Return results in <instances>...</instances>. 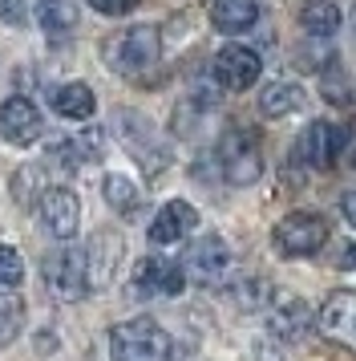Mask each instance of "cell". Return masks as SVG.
<instances>
[{
    "label": "cell",
    "instance_id": "cell-1",
    "mask_svg": "<svg viewBox=\"0 0 356 361\" xmlns=\"http://www.w3.org/2000/svg\"><path fill=\"white\" fill-rule=\"evenodd\" d=\"M162 57V37L154 25H134L122 29L106 41V66L122 78H142L146 69H154Z\"/></svg>",
    "mask_w": 356,
    "mask_h": 361
},
{
    "label": "cell",
    "instance_id": "cell-2",
    "mask_svg": "<svg viewBox=\"0 0 356 361\" xmlns=\"http://www.w3.org/2000/svg\"><path fill=\"white\" fill-rule=\"evenodd\" d=\"M110 353L113 361H166L170 357V333L150 317L122 321L110 333Z\"/></svg>",
    "mask_w": 356,
    "mask_h": 361
},
{
    "label": "cell",
    "instance_id": "cell-3",
    "mask_svg": "<svg viewBox=\"0 0 356 361\" xmlns=\"http://www.w3.org/2000/svg\"><path fill=\"white\" fill-rule=\"evenodd\" d=\"M219 166H223L227 183L235 187H251L263 175V147L251 126H227L219 138Z\"/></svg>",
    "mask_w": 356,
    "mask_h": 361
},
{
    "label": "cell",
    "instance_id": "cell-4",
    "mask_svg": "<svg viewBox=\"0 0 356 361\" xmlns=\"http://www.w3.org/2000/svg\"><path fill=\"white\" fill-rule=\"evenodd\" d=\"M41 276H45V288L57 300H81L89 293V264H85V252L77 247H53L45 260H41Z\"/></svg>",
    "mask_w": 356,
    "mask_h": 361
},
{
    "label": "cell",
    "instance_id": "cell-5",
    "mask_svg": "<svg viewBox=\"0 0 356 361\" xmlns=\"http://www.w3.org/2000/svg\"><path fill=\"white\" fill-rule=\"evenodd\" d=\"M328 244V224L316 212H291L275 224V247L284 256H316Z\"/></svg>",
    "mask_w": 356,
    "mask_h": 361
},
{
    "label": "cell",
    "instance_id": "cell-6",
    "mask_svg": "<svg viewBox=\"0 0 356 361\" xmlns=\"http://www.w3.org/2000/svg\"><path fill=\"white\" fill-rule=\"evenodd\" d=\"M316 329H320L324 341L344 345L356 353V293L344 288V293H332L324 300L320 317H316Z\"/></svg>",
    "mask_w": 356,
    "mask_h": 361
},
{
    "label": "cell",
    "instance_id": "cell-7",
    "mask_svg": "<svg viewBox=\"0 0 356 361\" xmlns=\"http://www.w3.org/2000/svg\"><path fill=\"white\" fill-rule=\"evenodd\" d=\"M227 268H231V252H227V244L219 240V235H198L191 244V252H186V264H182V272L191 280H198V284H223Z\"/></svg>",
    "mask_w": 356,
    "mask_h": 361
},
{
    "label": "cell",
    "instance_id": "cell-8",
    "mask_svg": "<svg viewBox=\"0 0 356 361\" xmlns=\"http://www.w3.org/2000/svg\"><path fill=\"white\" fill-rule=\"evenodd\" d=\"M186 288V272L178 260H166V256H146L138 268H134V293L138 296H178Z\"/></svg>",
    "mask_w": 356,
    "mask_h": 361
},
{
    "label": "cell",
    "instance_id": "cell-9",
    "mask_svg": "<svg viewBox=\"0 0 356 361\" xmlns=\"http://www.w3.org/2000/svg\"><path fill=\"white\" fill-rule=\"evenodd\" d=\"M37 212H41V224H45L57 240H73L81 224V203L69 187H45L41 199H37Z\"/></svg>",
    "mask_w": 356,
    "mask_h": 361
},
{
    "label": "cell",
    "instance_id": "cell-10",
    "mask_svg": "<svg viewBox=\"0 0 356 361\" xmlns=\"http://www.w3.org/2000/svg\"><path fill=\"white\" fill-rule=\"evenodd\" d=\"M45 130V118L29 98H8L0 102V138L8 147H32Z\"/></svg>",
    "mask_w": 356,
    "mask_h": 361
},
{
    "label": "cell",
    "instance_id": "cell-11",
    "mask_svg": "<svg viewBox=\"0 0 356 361\" xmlns=\"http://www.w3.org/2000/svg\"><path fill=\"white\" fill-rule=\"evenodd\" d=\"M215 82L231 90V94H239V90H251L259 82V57L255 49H247V45H227V49L215 53Z\"/></svg>",
    "mask_w": 356,
    "mask_h": 361
},
{
    "label": "cell",
    "instance_id": "cell-12",
    "mask_svg": "<svg viewBox=\"0 0 356 361\" xmlns=\"http://www.w3.org/2000/svg\"><path fill=\"white\" fill-rule=\"evenodd\" d=\"M340 150H344V130L332 126V122H312L295 142V154L316 171H328L340 159Z\"/></svg>",
    "mask_w": 356,
    "mask_h": 361
},
{
    "label": "cell",
    "instance_id": "cell-13",
    "mask_svg": "<svg viewBox=\"0 0 356 361\" xmlns=\"http://www.w3.org/2000/svg\"><path fill=\"white\" fill-rule=\"evenodd\" d=\"M267 325H272L275 337L284 341H300L307 329H312V312L300 296L291 293H272V309H267Z\"/></svg>",
    "mask_w": 356,
    "mask_h": 361
},
{
    "label": "cell",
    "instance_id": "cell-14",
    "mask_svg": "<svg viewBox=\"0 0 356 361\" xmlns=\"http://www.w3.org/2000/svg\"><path fill=\"white\" fill-rule=\"evenodd\" d=\"M198 228V212H194L186 199H170L158 215H154V224H150V244H178V240H186L191 231Z\"/></svg>",
    "mask_w": 356,
    "mask_h": 361
},
{
    "label": "cell",
    "instance_id": "cell-15",
    "mask_svg": "<svg viewBox=\"0 0 356 361\" xmlns=\"http://www.w3.org/2000/svg\"><path fill=\"white\" fill-rule=\"evenodd\" d=\"M49 106H53V114L69 118V122H89L97 110V98L85 82H69V85H57L49 94Z\"/></svg>",
    "mask_w": 356,
    "mask_h": 361
},
{
    "label": "cell",
    "instance_id": "cell-16",
    "mask_svg": "<svg viewBox=\"0 0 356 361\" xmlns=\"http://www.w3.org/2000/svg\"><path fill=\"white\" fill-rule=\"evenodd\" d=\"M117 256H122V240L113 231H97L89 240V252H85V264H89V284H106L117 268Z\"/></svg>",
    "mask_w": 356,
    "mask_h": 361
},
{
    "label": "cell",
    "instance_id": "cell-17",
    "mask_svg": "<svg viewBox=\"0 0 356 361\" xmlns=\"http://www.w3.org/2000/svg\"><path fill=\"white\" fill-rule=\"evenodd\" d=\"M255 20H259L255 0H215L210 4V25L219 33H247Z\"/></svg>",
    "mask_w": 356,
    "mask_h": 361
},
{
    "label": "cell",
    "instance_id": "cell-18",
    "mask_svg": "<svg viewBox=\"0 0 356 361\" xmlns=\"http://www.w3.org/2000/svg\"><path fill=\"white\" fill-rule=\"evenodd\" d=\"M37 25L49 37H69L77 29V4L73 0H37Z\"/></svg>",
    "mask_w": 356,
    "mask_h": 361
},
{
    "label": "cell",
    "instance_id": "cell-19",
    "mask_svg": "<svg viewBox=\"0 0 356 361\" xmlns=\"http://www.w3.org/2000/svg\"><path fill=\"white\" fill-rule=\"evenodd\" d=\"M300 25H304L312 37H332L340 29L336 0H304V4H300Z\"/></svg>",
    "mask_w": 356,
    "mask_h": 361
},
{
    "label": "cell",
    "instance_id": "cell-20",
    "mask_svg": "<svg viewBox=\"0 0 356 361\" xmlns=\"http://www.w3.org/2000/svg\"><path fill=\"white\" fill-rule=\"evenodd\" d=\"M300 102H304V90L295 82H272L259 94V110H263V118H284L300 110Z\"/></svg>",
    "mask_w": 356,
    "mask_h": 361
},
{
    "label": "cell",
    "instance_id": "cell-21",
    "mask_svg": "<svg viewBox=\"0 0 356 361\" xmlns=\"http://www.w3.org/2000/svg\"><path fill=\"white\" fill-rule=\"evenodd\" d=\"M20 329H25V300L0 288V349L13 345L20 337Z\"/></svg>",
    "mask_w": 356,
    "mask_h": 361
},
{
    "label": "cell",
    "instance_id": "cell-22",
    "mask_svg": "<svg viewBox=\"0 0 356 361\" xmlns=\"http://www.w3.org/2000/svg\"><path fill=\"white\" fill-rule=\"evenodd\" d=\"M101 195H106V203H110L113 212H122V215H129L134 207H138V187H134L126 175H106Z\"/></svg>",
    "mask_w": 356,
    "mask_h": 361
},
{
    "label": "cell",
    "instance_id": "cell-23",
    "mask_svg": "<svg viewBox=\"0 0 356 361\" xmlns=\"http://www.w3.org/2000/svg\"><path fill=\"white\" fill-rule=\"evenodd\" d=\"M25 280V264H20V252L8 244H0V284L4 288H16Z\"/></svg>",
    "mask_w": 356,
    "mask_h": 361
},
{
    "label": "cell",
    "instance_id": "cell-24",
    "mask_svg": "<svg viewBox=\"0 0 356 361\" xmlns=\"http://www.w3.org/2000/svg\"><path fill=\"white\" fill-rule=\"evenodd\" d=\"M134 4H138V0H89V8L106 13V17H126Z\"/></svg>",
    "mask_w": 356,
    "mask_h": 361
},
{
    "label": "cell",
    "instance_id": "cell-25",
    "mask_svg": "<svg viewBox=\"0 0 356 361\" xmlns=\"http://www.w3.org/2000/svg\"><path fill=\"white\" fill-rule=\"evenodd\" d=\"M0 17L8 25H20L25 20V0H0Z\"/></svg>",
    "mask_w": 356,
    "mask_h": 361
},
{
    "label": "cell",
    "instance_id": "cell-26",
    "mask_svg": "<svg viewBox=\"0 0 356 361\" xmlns=\"http://www.w3.org/2000/svg\"><path fill=\"white\" fill-rule=\"evenodd\" d=\"M340 159H348V166H356V122L344 130V150H340Z\"/></svg>",
    "mask_w": 356,
    "mask_h": 361
},
{
    "label": "cell",
    "instance_id": "cell-27",
    "mask_svg": "<svg viewBox=\"0 0 356 361\" xmlns=\"http://www.w3.org/2000/svg\"><path fill=\"white\" fill-rule=\"evenodd\" d=\"M340 212H344V219L356 228V187H352V191H344V199H340Z\"/></svg>",
    "mask_w": 356,
    "mask_h": 361
},
{
    "label": "cell",
    "instance_id": "cell-28",
    "mask_svg": "<svg viewBox=\"0 0 356 361\" xmlns=\"http://www.w3.org/2000/svg\"><path fill=\"white\" fill-rule=\"evenodd\" d=\"M340 268H344V272H356V244L344 247V256H340Z\"/></svg>",
    "mask_w": 356,
    "mask_h": 361
},
{
    "label": "cell",
    "instance_id": "cell-29",
    "mask_svg": "<svg viewBox=\"0 0 356 361\" xmlns=\"http://www.w3.org/2000/svg\"><path fill=\"white\" fill-rule=\"evenodd\" d=\"M352 20H356V8H352Z\"/></svg>",
    "mask_w": 356,
    "mask_h": 361
}]
</instances>
